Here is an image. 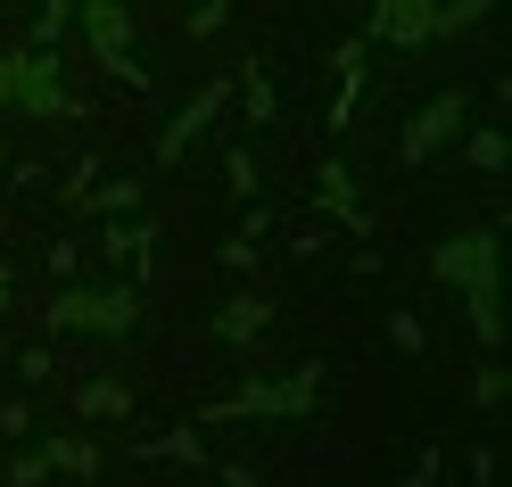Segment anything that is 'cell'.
<instances>
[{"label":"cell","instance_id":"1","mask_svg":"<svg viewBox=\"0 0 512 487\" xmlns=\"http://www.w3.org/2000/svg\"><path fill=\"white\" fill-rule=\"evenodd\" d=\"M430 273L471 289V331L479 339H504V256H496V232H463V240L430 248Z\"/></svg>","mask_w":512,"mask_h":487},{"label":"cell","instance_id":"2","mask_svg":"<svg viewBox=\"0 0 512 487\" xmlns=\"http://www.w3.org/2000/svg\"><path fill=\"white\" fill-rule=\"evenodd\" d=\"M50 331H100V339H124L141 322V298L133 289H58L50 298Z\"/></svg>","mask_w":512,"mask_h":487},{"label":"cell","instance_id":"3","mask_svg":"<svg viewBox=\"0 0 512 487\" xmlns=\"http://www.w3.org/2000/svg\"><path fill=\"white\" fill-rule=\"evenodd\" d=\"M314 388H323V372H290V380H256V388H232V397H215L207 421H248V413H306Z\"/></svg>","mask_w":512,"mask_h":487},{"label":"cell","instance_id":"4","mask_svg":"<svg viewBox=\"0 0 512 487\" xmlns=\"http://www.w3.org/2000/svg\"><path fill=\"white\" fill-rule=\"evenodd\" d=\"M455 124H463V91H438V100L405 124V166H422L430 149H446V141H455Z\"/></svg>","mask_w":512,"mask_h":487},{"label":"cell","instance_id":"5","mask_svg":"<svg viewBox=\"0 0 512 487\" xmlns=\"http://www.w3.org/2000/svg\"><path fill=\"white\" fill-rule=\"evenodd\" d=\"M372 34H380V42H430V34H438V0H380V9H372Z\"/></svg>","mask_w":512,"mask_h":487},{"label":"cell","instance_id":"6","mask_svg":"<svg viewBox=\"0 0 512 487\" xmlns=\"http://www.w3.org/2000/svg\"><path fill=\"white\" fill-rule=\"evenodd\" d=\"M83 34L100 58H124V42H133V17H124V0H83Z\"/></svg>","mask_w":512,"mask_h":487},{"label":"cell","instance_id":"7","mask_svg":"<svg viewBox=\"0 0 512 487\" xmlns=\"http://www.w3.org/2000/svg\"><path fill=\"white\" fill-rule=\"evenodd\" d=\"M223 100H232V83H207V91H199V100H190V116L174 124V133H166V149H157V157H166V166H174V157H182V149H190V141H199V133H207V124L223 116Z\"/></svg>","mask_w":512,"mask_h":487},{"label":"cell","instance_id":"8","mask_svg":"<svg viewBox=\"0 0 512 487\" xmlns=\"http://www.w3.org/2000/svg\"><path fill=\"white\" fill-rule=\"evenodd\" d=\"M265 314H273L265 298H240V306H223V322H215V331H223V339H240V347H248L256 331H265Z\"/></svg>","mask_w":512,"mask_h":487},{"label":"cell","instance_id":"9","mask_svg":"<svg viewBox=\"0 0 512 487\" xmlns=\"http://www.w3.org/2000/svg\"><path fill=\"white\" fill-rule=\"evenodd\" d=\"M50 471H100V446H83V438H58L50 454H42Z\"/></svg>","mask_w":512,"mask_h":487},{"label":"cell","instance_id":"10","mask_svg":"<svg viewBox=\"0 0 512 487\" xmlns=\"http://www.w3.org/2000/svg\"><path fill=\"white\" fill-rule=\"evenodd\" d=\"M488 0H438V34H455V25H471Z\"/></svg>","mask_w":512,"mask_h":487},{"label":"cell","instance_id":"11","mask_svg":"<svg viewBox=\"0 0 512 487\" xmlns=\"http://www.w3.org/2000/svg\"><path fill=\"white\" fill-rule=\"evenodd\" d=\"M133 397H124V388H83V413H124Z\"/></svg>","mask_w":512,"mask_h":487},{"label":"cell","instance_id":"12","mask_svg":"<svg viewBox=\"0 0 512 487\" xmlns=\"http://www.w3.org/2000/svg\"><path fill=\"white\" fill-rule=\"evenodd\" d=\"M471 157L479 166H504V133H471Z\"/></svg>","mask_w":512,"mask_h":487},{"label":"cell","instance_id":"13","mask_svg":"<svg viewBox=\"0 0 512 487\" xmlns=\"http://www.w3.org/2000/svg\"><path fill=\"white\" fill-rule=\"evenodd\" d=\"M9 67H17V58H9V50H0V100H9Z\"/></svg>","mask_w":512,"mask_h":487},{"label":"cell","instance_id":"14","mask_svg":"<svg viewBox=\"0 0 512 487\" xmlns=\"http://www.w3.org/2000/svg\"><path fill=\"white\" fill-rule=\"evenodd\" d=\"M0 306H9V265H0Z\"/></svg>","mask_w":512,"mask_h":487}]
</instances>
